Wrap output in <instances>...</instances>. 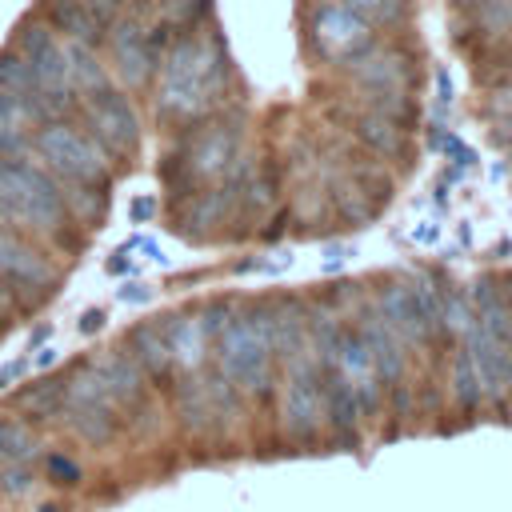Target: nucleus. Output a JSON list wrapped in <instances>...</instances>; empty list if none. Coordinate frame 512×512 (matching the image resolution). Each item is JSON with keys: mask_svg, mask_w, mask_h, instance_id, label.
I'll return each mask as SVG.
<instances>
[{"mask_svg": "<svg viewBox=\"0 0 512 512\" xmlns=\"http://www.w3.org/2000/svg\"><path fill=\"white\" fill-rule=\"evenodd\" d=\"M228 92L224 44L208 32L176 36L156 64V116L164 124L188 128L220 108Z\"/></svg>", "mask_w": 512, "mask_h": 512, "instance_id": "f257e3e1", "label": "nucleus"}, {"mask_svg": "<svg viewBox=\"0 0 512 512\" xmlns=\"http://www.w3.org/2000/svg\"><path fill=\"white\" fill-rule=\"evenodd\" d=\"M0 220L48 244L68 240L76 228L60 180L32 156L0 160Z\"/></svg>", "mask_w": 512, "mask_h": 512, "instance_id": "f03ea898", "label": "nucleus"}, {"mask_svg": "<svg viewBox=\"0 0 512 512\" xmlns=\"http://www.w3.org/2000/svg\"><path fill=\"white\" fill-rule=\"evenodd\" d=\"M216 372L252 400H272L276 392V348H272V320L268 304H244L228 312L224 328L212 340Z\"/></svg>", "mask_w": 512, "mask_h": 512, "instance_id": "7ed1b4c3", "label": "nucleus"}, {"mask_svg": "<svg viewBox=\"0 0 512 512\" xmlns=\"http://www.w3.org/2000/svg\"><path fill=\"white\" fill-rule=\"evenodd\" d=\"M244 164V128L236 116H204L188 124L180 148L168 156L164 180L172 184V196H188L196 188L228 180Z\"/></svg>", "mask_w": 512, "mask_h": 512, "instance_id": "20e7f679", "label": "nucleus"}, {"mask_svg": "<svg viewBox=\"0 0 512 512\" xmlns=\"http://www.w3.org/2000/svg\"><path fill=\"white\" fill-rule=\"evenodd\" d=\"M352 80V88L360 92V104L408 124L412 116V88H416V76H412V56L396 44H368L360 56L344 60L340 64Z\"/></svg>", "mask_w": 512, "mask_h": 512, "instance_id": "39448f33", "label": "nucleus"}, {"mask_svg": "<svg viewBox=\"0 0 512 512\" xmlns=\"http://www.w3.org/2000/svg\"><path fill=\"white\" fill-rule=\"evenodd\" d=\"M32 160H40L60 184H84V188L112 184V160L96 148V140L84 128L68 120H48L32 128Z\"/></svg>", "mask_w": 512, "mask_h": 512, "instance_id": "423d86ee", "label": "nucleus"}, {"mask_svg": "<svg viewBox=\"0 0 512 512\" xmlns=\"http://www.w3.org/2000/svg\"><path fill=\"white\" fill-rule=\"evenodd\" d=\"M272 396L280 408V436L292 448H312L324 432V384H320L316 356L288 360Z\"/></svg>", "mask_w": 512, "mask_h": 512, "instance_id": "0eeeda50", "label": "nucleus"}, {"mask_svg": "<svg viewBox=\"0 0 512 512\" xmlns=\"http://www.w3.org/2000/svg\"><path fill=\"white\" fill-rule=\"evenodd\" d=\"M12 48L24 56V64H28L32 80H36L44 116H48V120H64L68 112H76V96H72V88H68L64 40H60L44 20H24V24L16 28ZM48 120H44V124H48Z\"/></svg>", "mask_w": 512, "mask_h": 512, "instance_id": "6e6552de", "label": "nucleus"}, {"mask_svg": "<svg viewBox=\"0 0 512 512\" xmlns=\"http://www.w3.org/2000/svg\"><path fill=\"white\" fill-rule=\"evenodd\" d=\"M60 416H64L68 432L88 448H108L124 428L116 404L108 400V392H104L100 376L88 368V360H80L64 372V408H60Z\"/></svg>", "mask_w": 512, "mask_h": 512, "instance_id": "1a4fd4ad", "label": "nucleus"}, {"mask_svg": "<svg viewBox=\"0 0 512 512\" xmlns=\"http://www.w3.org/2000/svg\"><path fill=\"white\" fill-rule=\"evenodd\" d=\"M80 120H84V132L96 140V148L112 160V164H132L136 152H140V140H144V128H140V112L136 104L112 84L88 100L76 104Z\"/></svg>", "mask_w": 512, "mask_h": 512, "instance_id": "9d476101", "label": "nucleus"}, {"mask_svg": "<svg viewBox=\"0 0 512 512\" xmlns=\"http://www.w3.org/2000/svg\"><path fill=\"white\" fill-rule=\"evenodd\" d=\"M164 32L168 28H144V20L136 16H120L108 24L104 32V44H108V56H112V72L120 76L124 88H144L152 76H156V64L164 56Z\"/></svg>", "mask_w": 512, "mask_h": 512, "instance_id": "9b49d317", "label": "nucleus"}, {"mask_svg": "<svg viewBox=\"0 0 512 512\" xmlns=\"http://www.w3.org/2000/svg\"><path fill=\"white\" fill-rule=\"evenodd\" d=\"M0 280L12 292L44 300L60 288V268L32 236H24L16 228H0Z\"/></svg>", "mask_w": 512, "mask_h": 512, "instance_id": "f8f14e48", "label": "nucleus"}, {"mask_svg": "<svg viewBox=\"0 0 512 512\" xmlns=\"http://www.w3.org/2000/svg\"><path fill=\"white\" fill-rule=\"evenodd\" d=\"M308 40L324 64H344L372 44V28L340 0H316L308 12Z\"/></svg>", "mask_w": 512, "mask_h": 512, "instance_id": "ddd939ff", "label": "nucleus"}, {"mask_svg": "<svg viewBox=\"0 0 512 512\" xmlns=\"http://www.w3.org/2000/svg\"><path fill=\"white\" fill-rule=\"evenodd\" d=\"M328 368V364H324ZM332 368H336V376L348 384V392L356 396V404H360V416H376L380 408H384V380H380V372H376V364H372V356H368V348H364V340H360V332L356 328H340V336H336V352H332Z\"/></svg>", "mask_w": 512, "mask_h": 512, "instance_id": "4468645a", "label": "nucleus"}, {"mask_svg": "<svg viewBox=\"0 0 512 512\" xmlns=\"http://www.w3.org/2000/svg\"><path fill=\"white\" fill-rule=\"evenodd\" d=\"M88 368L100 376V384H104L108 400L116 404L120 420H132L136 412H148V388H152V384H148V376L132 364V356H128L124 348L88 356Z\"/></svg>", "mask_w": 512, "mask_h": 512, "instance_id": "2eb2a0df", "label": "nucleus"}, {"mask_svg": "<svg viewBox=\"0 0 512 512\" xmlns=\"http://www.w3.org/2000/svg\"><path fill=\"white\" fill-rule=\"evenodd\" d=\"M372 308H376L380 320L404 340V348H432V344H440L436 332H432V324H428V316H424L420 304H416L412 280H388Z\"/></svg>", "mask_w": 512, "mask_h": 512, "instance_id": "dca6fc26", "label": "nucleus"}, {"mask_svg": "<svg viewBox=\"0 0 512 512\" xmlns=\"http://www.w3.org/2000/svg\"><path fill=\"white\" fill-rule=\"evenodd\" d=\"M124 352H128L132 364L148 376V384H156V388H172V380H176V364H172V348H168V324H164V316H152V320L132 324L128 336H124Z\"/></svg>", "mask_w": 512, "mask_h": 512, "instance_id": "f3484780", "label": "nucleus"}, {"mask_svg": "<svg viewBox=\"0 0 512 512\" xmlns=\"http://www.w3.org/2000/svg\"><path fill=\"white\" fill-rule=\"evenodd\" d=\"M352 328L360 332V340H364V348H368V356H372L384 388H400V380L408 372V348H404V340L380 320V312L372 304L360 312V320Z\"/></svg>", "mask_w": 512, "mask_h": 512, "instance_id": "a211bd4d", "label": "nucleus"}, {"mask_svg": "<svg viewBox=\"0 0 512 512\" xmlns=\"http://www.w3.org/2000/svg\"><path fill=\"white\" fill-rule=\"evenodd\" d=\"M168 324V348H172V364H176V376H192L208 364L212 356V336L204 328V316L200 308L192 312H172L164 316Z\"/></svg>", "mask_w": 512, "mask_h": 512, "instance_id": "6ab92c4d", "label": "nucleus"}, {"mask_svg": "<svg viewBox=\"0 0 512 512\" xmlns=\"http://www.w3.org/2000/svg\"><path fill=\"white\" fill-rule=\"evenodd\" d=\"M352 132H356V140H360L368 152H376V156H384V160H400V156L408 152V128H404L400 120H392V116L368 108V104H356Z\"/></svg>", "mask_w": 512, "mask_h": 512, "instance_id": "aec40b11", "label": "nucleus"}, {"mask_svg": "<svg viewBox=\"0 0 512 512\" xmlns=\"http://www.w3.org/2000/svg\"><path fill=\"white\" fill-rule=\"evenodd\" d=\"M44 24L56 36L72 40V44H92L96 48L104 40V24L80 0H44Z\"/></svg>", "mask_w": 512, "mask_h": 512, "instance_id": "412c9836", "label": "nucleus"}, {"mask_svg": "<svg viewBox=\"0 0 512 512\" xmlns=\"http://www.w3.org/2000/svg\"><path fill=\"white\" fill-rule=\"evenodd\" d=\"M64 60H68V88H72L76 104L88 100V96H96V92H104V88H112V72H108V64L96 56L92 44H72V40H64Z\"/></svg>", "mask_w": 512, "mask_h": 512, "instance_id": "4be33fe9", "label": "nucleus"}, {"mask_svg": "<svg viewBox=\"0 0 512 512\" xmlns=\"http://www.w3.org/2000/svg\"><path fill=\"white\" fill-rule=\"evenodd\" d=\"M12 408L20 412V420H52L64 408V376H44L36 384H24L12 396Z\"/></svg>", "mask_w": 512, "mask_h": 512, "instance_id": "5701e85b", "label": "nucleus"}, {"mask_svg": "<svg viewBox=\"0 0 512 512\" xmlns=\"http://www.w3.org/2000/svg\"><path fill=\"white\" fill-rule=\"evenodd\" d=\"M0 92H8V96H16V100H24L28 108H32V116H36V128L48 120L44 116V104H40V92H36V80H32V72H28V64H24V56L8 44V48H0Z\"/></svg>", "mask_w": 512, "mask_h": 512, "instance_id": "b1692460", "label": "nucleus"}, {"mask_svg": "<svg viewBox=\"0 0 512 512\" xmlns=\"http://www.w3.org/2000/svg\"><path fill=\"white\" fill-rule=\"evenodd\" d=\"M40 456V436L20 416H0V468L4 464H32Z\"/></svg>", "mask_w": 512, "mask_h": 512, "instance_id": "393cba45", "label": "nucleus"}, {"mask_svg": "<svg viewBox=\"0 0 512 512\" xmlns=\"http://www.w3.org/2000/svg\"><path fill=\"white\" fill-rule=\"evenodd\" d=\"M448 396H452V404H456L464 416H468V412H476V408L484 404V396H480V380H476V372H472V364H468V356H464V348H460V344L452 348Z\"/></svg>", "mask_w": 512, "mask_h": 512, "instance_id": "a878e982", "label": "nucleus"}, {"mask_svg": "<svg viewBox=\"0 0 512 512\" xmlns=\"http://www.w3.org/2000/svg\"><path fill=\"white\" fill-rule=\"evenodd\" d=\"M468 24L480 40H508L512 36V0H484L468 12Z\"/></svg>", "mask_w": 512, "mask_h": 512, "instance_id": "bb28decb", "label": "nucleus"}, {"mask_svg": "<svg viewBox=\"0 0 512 512\" xmlns=\"http://www.w3.org/2000/svg\"><path fill=\"white\" fill-rule=\"evenodd\" d=\"M344 8H352L368 28H396L408 20L412 0H340Z\"/></svg>", "mask_w": 512, "mask_h": 512, "instance_id": "cd10ccee", "label": "nucleus"}, {"mask_svg": "<svg viewBox=\"0 0 512 512\" xmlns=\"http://www.w3.org/2000/svg\"><path fill=\"white\" fill-rule=\"evenodd\" d=\"M484 108H488V116H492L496 140H500L504 148H512V76L488 92V104H484Z\"/></svg>", "mask_w": 512, "mask_h": 512, "instance_id": "c85d7f7f", "label": "nucleus"}, {"mask_svg": "<svg viewBox=\"0 0 512 512\" xmlns=\"http://www.w3.org/2000/svg\"><path fill=\"white\" fill-rule=\"evenodd\" d=\"M32 488H36L32 464H4L0 468V496L4 500H24Z\"/></svg>", "mask_w": 512, "mask_h": 512, "instance_id": "c756f323", "label": "nucleus"}, {"mask_svg": "<svg viewBox=\"0 0 512 512\" xmlns=\"http://www.w3.org/2000/svg\"><path fill=\"white\" fill-rule=\"evenodd\" d=\"M44 476H48L52 484L72 488V484L84 480V468H80V460H72L68 452H48V456H44Z\"/></svg>", "mask_w": 512, "mask_h": 512, "instance_id": "7c9ffc66", "label": "nucleus"}, {"mask_svg": "<svg viewBox=\"0 0 512 512\" xmlns=\"http://www.w3.org/2000/svg\"><path fill=\"white\" fill-rule=\"evenodd\" d=\"M80 4H84V8L104 24V32H108V24H112V20H120V16H124V0H80Z\"/></svg>", "mask_w": 512, "mask_h": 512, "instance_id": "2f4dec72", "label": "nucleus"}, {"mask_svg": "<svg viewBox=\"0 0 512 512\" xmlns=\"http://www.w3.org/2000/svg\"><path fill=\"white\" fill-rule=\"evenodd\" d=\"M444 156H448L452 164H460V168H468V164L476 160V156H472V148H468L456 132H448V136H444Z\"/></svg>", "mask_w": 512, "mask_h": 512, "instance_id": "473e14b6", "label": "nucleus"}, {"mask_svg": "<svg viewBox=\"0 0 512 512\" xmlns=\"http://www.w3.org/2000/svg\"><path fill=\"white\" fill-rule=\"evenodd\" d=\"M24 376H28V356H16V360L0 364V392L12 388V384H20Z\"/></svg>", "mask_w": 512, "mask_h": 512, "instance_id": "72a5a7b5", "label": "nucleus"}, {"mask_svg": "<svg viewBox=\"0 0 512 512\" xmlns=\"http://www.w3.org/2000/svg\"><path fill=\"white\" fill-rule=\"evenodd\" d=\"M76 328L84 332V336H92V332H100L104 328V308H88L80 320H76Z\"/></svg>", "mask_w": 512, "mask_h": 512, "instance_id": "f704fd0d", "label": "nucleus"}, {"mask_svg": "<svg viewBox=\"0 0 512 512\" xmlns=\"http://www.w3.org/2000/svg\"><path fill=\"white\" fill-rule=\"evenodd\" d=\"M116 296H120L124 304H140V300H148L152 292H148V284H124V288H120Z\"/></svg>", "mask_w": 512, "mask_h": 512, "instance_id": "c9c22d12", "label": "nucleus"}, {"mask_svg": "<svg viewBox=\"0 0 512 512\" xmlns=\"http://www.w3.org/2000/svg\"><path fill=\"white\" fill-rule=\"evenodd\" d=\"M16 304H20V300H16V292L0 280V320H4V316H12V312H16Z\"/></svg>", "mask_w": 512, "mask_h": 512, "instance_id": "e433bc0d", "label": "nucleus"}, {"mask_svg": "<svg viewBox=\"0 0 512 512\" xmlns=\"http://www.w3.org/2000/svg\"><path fill=\"white\" fill-rule=\"evenodd\" d=\"M496 288H500V300H504V308L512 312V272H504V276H496Z\"/></svg>", "mask_w": 512, "mask_h": 512, "instance_id": "4c0bfd02", "label": "nucleus"}, {"mask_svg": "<svg viewBox=\"0 0 512 512\" xmlns=\"http://www.w3.org/2000/svg\"><path fill=\"white\" fill-rule=\"evenodd\" d=\"M148 216H152V200H136V204H132V220L140 224V220H148Z\"/></svg>", "mask_w": 512, "mask_h": 512, "instance_id": "58836bf2", "label": "nucleus"}, {"mask_svg": "<svg viewBox=\"0 0 512 512\" xmlns=\"http://www.w3.org/2000/svg\"><path fill=\"white\" fill-rule=\"evenodd\" d=\"M52 360H56V348H44V352L36 356V364H52Z\"/></svg>", "mask_w": 512, "mask_h": 512, "instance_id": "ea45409f", "label": "nucleus"}, {"mask_svg": "<svg viewBox=\"0 0 512 512\" xmlns=\"http://www.w3.org/2000/svg\"><path fill=\"white\" fill-rule=\"evenodd\" d=\"M452 4H456L460 12H472V8H476V4H484V0H452Z\"/></svg>", "mask_w": 512, "mask_h": 512, "instance_id": "a19ab883", "label": "nucleus"}, {"mask_svg": "<svg viewBox=\"0 0 512 512\" xmlns=\"http://www.w3.org/2000/svg\"><path fill=\"white\" fill-rule=\"evenodd\" d=\"M36 512H68V508H60V504H40Z\"/></svg>", "mask_w": 512, "mask_h": 512, "instance_id": "79ce46f5", "label": "nucleus"}]
</instances>
